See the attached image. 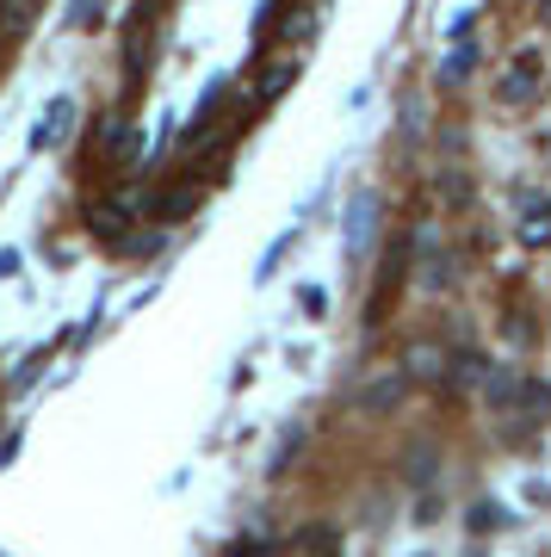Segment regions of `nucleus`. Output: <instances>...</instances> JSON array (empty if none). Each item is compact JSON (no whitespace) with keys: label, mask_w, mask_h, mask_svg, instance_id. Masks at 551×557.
I'll return each mask as SVG.
<instances>
[{"label":"nucleus","mask_w":551,"mask_h":557,"mask_svg":"<svg viewBox=\"0 0 551 557\" xmlns=\"http://www.w3.org/2000/svg\"><path fill=\"white\" fill-rule=\"evenodd\" d=\"M69 131H75V100H69V94H57V100L44 106V119H38V131H32V143H38V149H62V143H69Z\"/></svg>","instance_id":"1"},{"label":"nucleus","mask_w":551,"mask_h":557,"mask_svg":"<svg viewBox=\"0 0 551 557\" xmlns=\"http://www.w3.org/2000/svg\"><path fill=\"white\" fill-rule=\"evenodd\" d=\"M372 236H378V193H359L354 211H347V248H354V255H366V248H372Z\"/></svg>","instance_id":"2"},{"label":"nucleus","mask_w":551,"mask_h":557,"mask_svg":"<svg viewBox=\"0 0 551 557\" xmlns=\"http://www.w3.org/2000/svg\"><path fill=\"white\" fill-rule=\"evenodd\" d=\"M415 248H421V292H446V285H453V255H433V230H421V242H415Z\"/></svg>","instance_id":"3"},{"label":"nucleus","mask_w":551,"mask_h":557,"mask_svg":"<svg viewBox=\"0 0 551 557\" xmlns=\"http://www.w3.org/2000/svg\"><path fill=\"white\" fill-rule=\"evenodd\" d=\"M131 211H119V205L106 199V205H94V211H87V230H94L99 242H112V248H124V236H131Z\"/></svg>","instance_id":"4"},{"label":"nucleus","mask_w":551,"mask_h":557,"mask_svg":"<svg viewBox=\"0 0 551 557\" xmlns=\"http://www.w3.org/2000/svg\"><path fill=\"white\" fill-rule=\"evenodd\" d=\"M198 199H205V193H198L193 180H186V186H168V193H156V218H161V223L193 218V211H198Z\"/></svg>","instance_id":"5"},{"label":"nucleus","mask_w":551,"mask_h":557,"mask_svg":"<svg viewBox=\"0 0 551 557\" xmlns=\"http://www.w3.org/2000/svg\"><path fill=\"white\" fill-rule=\"evenodd\" d=\"M495 94H502L509 106L532 100V94H539V69H532V57H521V62H514V75H502V81H495Z\"/></svg>","instance_id":"6"},{"label":"nucleus","mask_w":551,"mask_h":557,"mask_svg":"<svg viewBox=\"0 0 551 557\" xmlns=\"http://www.w3.org/2000/svg\"><path fill=\"white\" fill-rule=\"evenodd\" d=\"M403 397V372H378L366 391H359V416H378V409H391Z\"/></svg>","instance_id":"7"},{"label":"nucleus","mask_w":551,"mask_h":557,"mask_svg":"<svg viewBox=\"0 0 551 557\" xmlns=\"http://www.w3.org/2000/svg\"><path fill=\"white\" fill-rule=\"evenodd\" d=\"M217 149H223V124H217V119H193V131L180 137V156H186V161H193V156H217Z\"/></svg>","instance_id":"8"},{"label":"nucleus","mask_w":551,"mask_h":557,"mask_svg":"<svg viewBox=\"0 0 551 557\" xmlns=\"http://www.w3.org/2000/svg\"><path fill=\"white\" fill-rule=\"evenodd\" d=\"M292 81H297V57H279V62H267V75L255 81V100H260V106H273L279 94L292 87Z\"/></svg>","instance_id":"9"},{"label":"nucleus","mask_w":551,"mask_h":557,"mask_svg":"<svg viewBox=\"0 0 551 557\" xmlns=\"http://www.w3.org/2000/svg\"><path fill=\"white\" fill-rule=\"evenodd\" d=\"M521 236L551 242V199H521Z\"/></svg>","instance_id":"10"},{"label":"nucleus","mask_w":551,"mask_h":557,"mask_svg":"<svg viewBox=\"0 0 551 557\" xmlns=\"http://www.w3.org/2000/svg\"><path fill=\"white\" fill-rule=\"evenodd\" d=\"M409 372H415V379H433V384L453 379V372H446V354L428 347V341H415V347H409Z\"/></svg>","instance_id":"11"},{"label":"nucleus","mask_w":551,"mask_h":557,"mask_svg":"<svg viewBox=\"0 0 551 557\" xmlns=\"http://www.w3.org/2000/svg\"><path fill=\"white\" fill-rule=\"evenodd\" d=\"M472 69H477V50H472V44H458L453 57L440 62V87H465V81H472Z\"/></svg>","instance_id":"12"},{"label":"nucleus","mask_w":551,"mask_h":557,"mask_svg":"<svg viewBox=\"0 0 551 557\" xmlns=\"http://www.w3.org/2000/svg\"><path fill=\"white\" fill-rule=\"evenodd\" d=\"M32 20H38V0H0V25L20 38V32H32Z\"/></svg>","instance_id":"13"},{"label":"nucleus","mask_w":551,"mask_h":557,"mask_svg":"<svg viewBox=\"0 0 551 557\" xmlns=\"http://www.w3.org/2000/svg\"><path fill=\"white\" fill-rule=\"evenodd\" d=\"M310 32H316V13H310V7H297L292 20H285V38H297V44H304Z\"/></svg>","instance_id":"14"},{"label":"nucleus","mask_w":551,"mask_h":557,"mask_svg":"<svg viewBox=\"0 0 551 557\" xmlns=\"http://www.w3.org/2000/svg\"><path fill=\"white\" fill-rule=\"evenodd\" d=\"M433 478V453H428V446H415V453H409V483H428Z\"/></svg>","instance_id":"15"},{"label":"nucleus","mask_w":551,"mask_h":557,"mask_svg":"<svg viewBox=\"0 0 551 557\" xmlns=\"http://www.w3.org/2000/svg\"><path fill=\"white\" fill-rule=\"evenodd\" d=\"M490 527H502V508H495V502L472 508V533H490Z\"/></svg>","instance_id":"16"},{"label":"nucleus","mask_w":551,"mask_h":557,"mask_svg":"<svg viewBox=\"0 0 551 557\" xmlns=\"http://www.w3.org/2000/svg\"><path fill=\"white\" fill-rule=\"evenodd\" d=\"M465 193H472V186H465L458 174H446V205H465Z\"/></svg>","instance_id":"17"}]
</instances>
